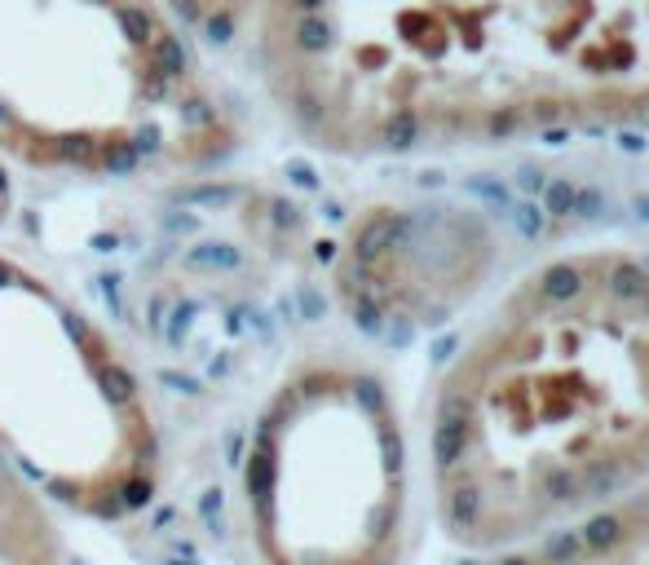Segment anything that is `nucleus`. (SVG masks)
<instances>
[{"instance_id":"obj_9","label":"nucleus","mask_w":649,"mask_h":565,"mask_svg":"<svg viewBox=\"0 0 649 565\" xmlns=\"http://www.w3.org/2000/svg\"><path fill=\"white\" fill-rule=\"evenodd\" d=\"M10 208H14V168H10L5 160H0V226H5Z\"/></svg>"},{"instance_id":"obj_7","label":"nucleus","mask_w":649,"mask_h":565,"mask_svg":"<svg viewBox=\"0 0 649 565\" xmlns=\"http://www.w3.org/2000/svg\"><path fill=\"white\" fill-rule=\"evenodd\" d=\"M0 565H67L62 513L0 460Z\"/></svg>"},{"instance_id":"obj_1","label":"nucleus","mask_w":649,"mask_h":565,"mask_svg":"<svg viewBox=\"0 0 649 565\" xmlns=\"http://www.w3.org/2000/svg\"><path fill=\"white\" fill-rule=\"evenodd\" d=\"M247 36L283 124L341 160L649 115V0H262Z\"/></svg>"},{"instance_id":"obj_8","label":"nucleus","mask_w":649,"mask_h":565,"mask_svg":"<svg viewBox=\"0 0 649 565\" xmlns=\"http://www.w3.org/2000/svg\"><path fill=\"white\" fill-rule=\"evenodd\" d=\"M160 5L194 45H226L252 27L262 0H160Z\"/></svg>"},{"instance_id":"obj_6","label":"nucleus","mask_w":649,"mask_h":565,"mask_svg":"<svg viewBox=\"0 0 649 565\" xmlns=\"http://www.w3.org/2000/svg\"><path fill=\"white\" fill-rule=\"evenodd\" d=\"M495 565H649V490Z\"/></svg>"},{"instance_id":"obj_5","label":"nucleus","mask_w":649,"mask_h":565,"mask_svg":"<svg viewBox=\"0 0 649 565\" xmlns=\"http://www.w3.org/2000/svg\"><path fill=\"white\" fill-rule=\"evenodd\" d=\"M239 504L256 565H398L407 442L384 380L341 353L283 372L247 429Z\"/></svg>"},{"instance_id":"obj_2","label":"nucleus","mask_w":649,"mask_h":565,"mask_svg":"<svg viewBox=\"0 0 649 565\" xmlns=\"http://www.w3.org/2000/svg\"><path fill=\"white\" fill-rule=\"evenodd\" d=\"M649 477V261L583 252L544 265L433 406L446 535L508 552L588 522Z\"/></svg>"},{"instance_id":"obj_4","label":"nucleus","mask_w":649,"mask_h":565,"mask_svg":"<svg viewBox=\"0 0 649 565\" xmlns=\"http://www.w3.org/2000/svg\"><path fill=\"white\" fill-rule=\"evenodd\" d=\"M0 460L58 513L138 517L164 481V429L138 363L62 282L0 252Z\"/></svg>"},{"instance_id":"obj_3","label":"nucleus","mask_w":649,"mask_h":565,"mask_svg":"<svg viewBox=\"0 0 649 565\" xmlns=\"http://www.w3.org/2000/svg\"><path fill=\"white\" fill-rule=\"evenodd\" d=\"M239 124L160 0H0V160L115 181L221 160Z\"/></svg>"}]
</instances>
